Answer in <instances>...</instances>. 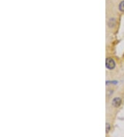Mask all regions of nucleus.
<instances>
[{
	"label": "nucleus",
	"mask_w": 124,
	"mask_h": 137,
	"mask_svg": "<svg viewBox=\"0 0 124 137\" xmlns=\"http://www.w3.org/2000/svg\"><path fill=\"white\" fill-rule=\"evenodd\" d=\"M119 10L122 12H124V1L121 2L120 4H119Z\"/></svg>",
	"instance_id": "7ed1b4c3"
},
{
	"label": "nucleus",
	"mask_w": 124,
	"mask_h": 137,
	"mask_svg": "<svg viewBox=\"0 0 124 137\" xmlns=\"http://www.w3.org/2000/svg\"><path fill=\"white\" fill-rule=\"evenodd\" d=\"M121 103V100L120 98H115L113 99L112 105L114 107H118L120 106Z\"/></svg>",
	"instance_id": "f03ea898"
},
{
	"label": "nucleus",
	"mask_w": 124,
	"mask_h": 137,
	"mask_svg": "<svg viewBox=\"0 0 124 137\" xmlns=\"http://www.w3.org/2000/svg\"><path fill=\"white\" fill-rule=\"evenodd\" d=\"M110 125L108 124V123H107L106 124V131L107 132H108L109 131V130H110Z\"/></svg>",
	"instance_id": "20e7f679"
},
{
	"label": "nucleus",
	"mask_w": 124,
	"mask_h": 137,
	"mask_svg": "<svg viewBox=\"0 0 124 137\" xmlns=\"http://www.w3.org/2000/svg\"><path fill=\"white\" fill-rule=\"evenodd\" d=\"M105 66L108 69H113L115 67V62L112 58H107L105 61Z\"/></svg>",
	"instance_id": "f257e3e1"
}]
</instances>
